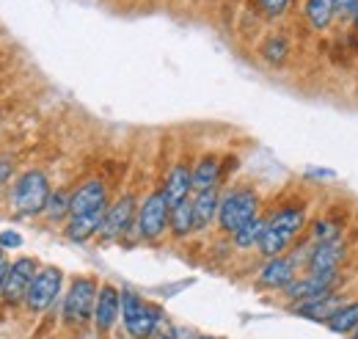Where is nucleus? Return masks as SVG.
<instances>
[{"mask_svg": "<svg viewBox=\"0 0 358 339\" xmlns=\"http://www.w3.org/2000/svg\"><path fill=\"white\" fill-rule=\"evenodd\" d=\"M218 212H221V196H218V191H215V188L201 191V193L196 196V202H193L196 229H207V226H213L215 218H218Z\"/></svg>", "mask_w": 358, "mask_h": 339, "instance_id": "obj_17", "label": "nucleus"}, {"mask_svg": "<svg viewBox=\"0 0 358 339\" xmlns=\"http://www.w3.org/2000/svg\"><path fill=\"white\" fill-rule=\"evenodd\" d=\"M135 199L133 196H124V199H119L113 207H108L105 212V223H102V237L105 240H116V237H122L130 226H133L135 221Z\"/></svg>", "mask_w": 358, "mask_h": 339, "instance_id": "obj_8", "label": "nucleus"}, {"mask_svg": "<svg viewBox=\"0 0 358 339\" xmlns=\"http://www.w3.org/2000/svg\"><path fill=\"white\" fill-rule=\"evenodd\" d=\"M295 282V262L289 256H273L259 273V287L287 290Z\"/></svg>", "mask_w": 358, "mask_h": 339, "instance_id": "obj_13", "label": "nucleus"}, {"mask_svg": "<svg viewBox=\"0 0 358 339\" xmlns=\"http://www.w3.org/2000/svg\"><path fill=\"white\" fill-rule=\"evenodd\" d=\"M353 20H356V28H358V11H356V17H353Z\"/></svg>", "mask_w": 358, "mask_h": 339, "instance_id": "obj_37", "label": "nucleus"}, {"mask_svg": "<svg viewBox=\"0 0 358 339\" xmlns=\"http://www.w3.org/2000/svg\"><path fill=\"white\" fill-rule=\"evenodd\" d=\"M99 207H108V188L102 179H89L86 185H80L72 193L69 215H83V212L99 210Z\"/></svg>", "mask_w": 358, "mask_h": 339, "instance_id": "obj_11", "label": "nucleus"}, {"mask_svg": "<svg viewBox=\"0 0 358 339\" xmlns=\"http://www.w3.org/2000/svg\"><path fill=\"white\" fill-rule=\"evenodd\" d=\"M265 229H268V221H262L259 215L251 218L243 229L234 232V246H237V249H259V240H262Z\"/></svg>", "mask_w": 358, "mask_h": 339, "instance_id": "obj_23", "label": "nucleus"}, {"mask_svg": "<svg viewBox=\"0 0 358 339\" xmlns=\"http://www.w3.org/2000/svg\"><path fill=\"white\" fill-rule=\"evenodd\" d=\"M358 0H336V17H356Z\"/></svg>", "mask_w": 358, "mask_h": 339, "instance_id": "obj_31", "label": "nucleus"}, {"mask_svg": "<svg viewBox=\"0 0 358 339\" xmlns=\"http://www.w3.org/2000/svg\"><path fill=\"white\" fill-rule=\"evenodd\" d=\"M177 339H199L193 331H187V328H177Z\"/></svg>", "mask_w": 358, "mask_h": 339, "instance_id": "obj_34", "label": "nucleus"}, {"mask_svg": "<svg viewBox=\"0 0 358 339\" xmlns=\"http://www.w3.org/2000/svg\"><path fill=\"white\" fill-rule=\"evenodd\" d=\"M169 229L177 235V237H187L193 229H196V218H193V202L185 199L171 207V218H169Z\"/></svg>", "mask_w": 358, "mask_h": 339, "instance_id": "obj_20", "label": "nucleus"}, {"mask_svg": "<svg viewBox=\"0 0 358 339\" xmlns=\"http://www.w3.org/2000/svg\"><path fill=\"white\" fill-rule=\"evenodd\" d=\"M339 306H345V298L328 293V296L312 298V300H298V303L292 306V312H295L298 317H306V320H322V323H325V320H328Z\"/></svg>", "mask_w": 358, "mask_h": 339, "instance_id": "obj_16", "label": "nucleus"}, {"mask_svg": "<svg viewBox=\"0 0 358 339\" xmlns=\"http://www.w3.org/2000/svg\"><path fill=\"white\" fill-rule=\"evenodd\" d=\"M259 210V196L248 188H237V191H229L226 196H221V212H218V223L221 229L234 235L237 229H243L251 218H257Z\"/></svg>", "mask_w": 358, "mask_h": 339, "instance_id": "obj_1", "label": "nucleus"}, {"mask_svg": "<svg viewBox=\"0 0 358 339\" xmlns=\"http://www.w3.org/2000/svg\"><path fill=\"white\" fill-rule=\"evenodd\" d=\"M199 339H218V337H199Z\"/></svg>", "mask_w": 358, "mask_h": 339, "instance_id": "obj_38", "label": "nucleus"}, {"mask_svg": "<svg viewBox=\"0 0 358 339\" xmlns=\"http://www.w3.org/2000/svg\"><path fill=\"white\" fill-rule=\"evenodd\" d=\"M339 282V273H312L309 279L292 282L287 287V296L292 300H312V298H322L334 290V284Z\"/></svg>", "mask_w": 358, "mask_h": 339, "instance_id": "obj_10", "label": "nucleus"}, {"mask_svg": "<svg viewBox=\"0 0 358 339\" xmlns=\"http://www.w3.org/2000/svg\"><path fill=\"white\" fill-rule=\"evenodd\" d=\"M22 246V235L20 232H11V229H6V232H0V249L6 251V249H20Z\"/></svg>", "mask_w": 358, "mask_h": 339, "instance_id": "obj_29", "label": "nucleus"}, {"mask_svg": "<svg viewBox=\"0 0 358 339\" xmlns=\"http://www.w3.org/2000/svg\"><path fill=\"white\" fill-rule=\"evenodd\" d=\"M309 177H317V179H334V177H336V174H334V171H309Z\"/></svg>", "mask_w": 358, "mask_h": 339, "instance_id": "obj_33", "label": "nucleus"}, {"mask_svg": "<svg viewBox=\"0 0 358 339\" xmlns=\"http://www.w3.org/2000/svg\"><path fill=\"white\" fill-rule=\"evenodd\" d=\"M155 337L157 339H177V328L166 320V317H157V328H155Z\"/></svg>", "mask_w": 358, "mask_h": 339, "instance_id": "obj_30", "label": "nucleus"}, {"mask_svg": "<svg viewBox=\"0 0 358 339\" xmlns=\"http://www.w3.org/2000/svg\"><path fill=\"white\" fill-rule=\"evenodd\" d=\"M72 207V193H66V191H55V193H50V202H47V215L52 218V221H61L66 212Z\"/></svg>", "mask_w": 358, "mask_h": 339, "instance_id": "obj_26", "label": "nucleus"}, {"mask_svg": "<svg viewBox=\"0 0 358 339\" xmlns=\"http://www.w3.org/2000/svg\"><path fill=\"white\" fill-rule=\"evenodd\" d=\"M257 3H259V8H262L268 17H281V14L289 8L292 0H257Z\"/></svg>", "mask_w": 358, "mask_h": 339, "instance_id": "obj_28", "label": "nucleus"}, {"mask_svg": "<svg viewBox=\"0 0 358 339\" xmlns=\"http://www.w3.org/2000/svg\"><path fill=\"white\" fill-rule=\"evenodd\" d=\"M353 339H358V328H356V337H353Z\"/></svg>", "mask_w": 358, "mask_h": 339, "instance_id": "obj_39", "label": "nucleus"}, {"mask_svg": "<svg viewBox=\"0 0 358 339\" xmlns=\"http://www.w3.org/2000/svg\"><path fill=\"white\" fill-rule=\"evenodd\" d=\"M190 191H193V171L187 169L185 163H177L174 169L169 171V177H166L163 196H166V202L174 207L179 202L190 199Z\"/></svg>", "mask_w": 358, "mask_h": 339, "instance_id": "obj_15", "label": "nucleus"}, {"mask_svg": "<svg viewBox=\"0 0 358 339\" xmlns=\"http://www.w3.org/2000/svg\"><path fill=\"white\" fill-rule=\"evenodd\" d=\"M262 55H265L268 64L281 67V64L287 61V55H289V42H287L284 36H270L268 42L262 44Z\"/></svg>", "mask_w": 358, "mask_h": 339, "instance_id": "obj_25", "label": "nucleus"}, {"mask_svg": "<svg viewBox=\"0 0 358 339\" xmlns=\"http://www.w3.org/2000/svg\"><path fill=\"white\" fill-rule=\"evenodd\" d=\"M312 232H314V243H325V240H336L339 237V226L334 221H317Z\"/></svg>", "mask_w": 358, "mask_h": 339, "instance_id": "obj_27", "label": "nucleus"}, {"mask_svg": "<svg viewBox=\"0 0 358 339\" xmlns=\"http://www.w3.org/2000/svg\"><path fill=\"white\" fill-rule=\"evenodd\" d=\"M0 265H3V249H0Z\"/></svg>", "mask_w": 358, "mask_h": 339, "instance_id": "obj_36", "label": "nucleus"}, {"mask_svg": "<svg viewBox=\"0 0 358 339\" xmlns=\"http://www.w3.org/2000/svg\"><path fill=\"white\" fill-rule=\"evenodd\" d=\"M169 218H171V205L166 202L163 191H155L138 210V235L143 240H157L166 229H169Z\"/></svg>", "mask_w": 358, "mask_h": 339, "instance_id": "obj_4", "label": "nucleus"}, {"mask_svg": "<svg viewBox=\"0 0 358 339\" xmlns=\"http://www.w3.org/2000/svg\"><path fill=\"white\" fill-rule=\"evenodd\" d=\"M345 256H348V249H345V243L339 237L336 240H325V243H314L309 270L312 273H339Z\"/></svg>", "mask_w": 358, "mask_h": 339, "instance_id": "obj_9", "label": "nucleus"}, {"mask_svg": "<svg viewBox=\"0 0 358 339\" xmlns=\"http://www.w3.org/2000/svg\"><path fill=\"white\" fill-rule=\"evenodd\" d=\"M61 282H64V273L58 268H45L42 273H36L28 296H25V303L31 312H45L52 306V300L58 298V290H61Z\"/></svg>", "mask_w": 358, "mask_h": 339, "instance_id": "obj_7", "label": "nucleus"}, {"mask_svg": "<svg viewBox=\"0 0 358 339\" xmlns=\"http://www.w3.org/2000/svg\"><path fill=\"white\" fill-rule=\"evenodd\" d=\"M11 171H14V163H11L8 158H0V185L11 177Z\"/></svg>", "mask_w": 358, "mask_h": 339, "instance_id": "obj_32", "label": "nucleus"}, {"mask_svg": "<svg viewBox=\"0 0 358 339\" xmlns=\"http://www.w3.org/2000/svg\"><path fill=\"white\" fill-rule=\"evenodd\" d=\"M11 202L17 212L22 215H39L47 210V202H50V182L42 171H28L17 179L14 185V193H11Z\"/></svg>", "mask_w": 358, "mask_h": 339, "instance_id": "obj_2", "label": "nucleus"}, {"mask_svg": "<svg viewBox=\"0 0 358 339\" xmlns=\"http://www.w3.org/2000/svg\"><path fill=\"white\" fill-rule=\"evenodd\" d=\"M334 17H336V0H309L306 3V20L317 31H325Z\"/></svg>", "mask_w": 358, "mask_h": 339, "instance_id": "obj_22", "label": "nucleus"}, {"mask_svg": "<svg viewBox=\"0 0 358 339\" xmlns=\"http://www.w3.org/2000/svg\"><path fill=\"white\" fill-rule=\"evenodd\" d=\"M6 270H8V265L3 262V265H0V296H3V279H6Z\"/></svg>", "mask_w": 358, "mask_h": 339, "instance_id": "obj_35", "label": "nucleus"}, {"mask_svg": "<svg viewBox=\"0 0 358 339\" xmlns=\"http://www.w3.org/2000/svg\"><path fill=\"white\" fill-rule=\"evenodd\" d=\"M94 306H96V282L89 276L75 279L66 293V300H64V317L69 323L80 326L89 317H94Z\"/></svg>", "mask_w": 358, "mask_h": 339, "instance_id": "obj_5", "label": "nucleus"}, {"mask_svg": "<svg viewBox=\"0 0 358 339\" xmlns=\"http://www.w3.org/2000/svg\"><path fill=\"white\" fill-rule=\"evenodd\" d=\"M122 317H124V326H127L130 337L149 339V337H155L160 312H157L155 306H146L143 298L135 296L133 290H124V293H122Z\"/></svg>", "mask_w": 358, "mask_h": 339, "instance_id": "obj_3", "label": "nucleus"}, {"mask_svg": "<svg viewBox=\"0 0 358 339\" xmlns=\"http://www.w3.org/2000/svg\"><path fill=\"white\" fill-rule=\"evenodd\" d=\"M292 240H295L292 235H287V232H281V229L268 226V229H265V235H262V240H259V251H262V256H268V259L281 256L287 249H289V243H292Z\"/></svg>", "mask_w": 358, "mask_h": 339, "instance_id": "obj_24", "label": "nucleus"}, {"mask_svg": "<svg viewBox=\"0 0 358 339\" xmlns=\"http://www.w3.org/2000/svg\"><path fill=\"white\" fill-rule=\"evenodd\" d=\"M325 326L334 331V334H350L358 328V303H345L339 306L328 320Z\"/></svg>", "mask_w": 358, "mask_h": 339, "instance_id": "obj_21", "label": "nucleus"}, {"mask_svg": "<svg viewBox=\"0 0 358 339\" xmlns=\"http://www.w3.org/2000/svg\"><path fill=\"white\" fill-rule=\"evenodd\" d=\"M122 312V293L110 284H105L99 293H96V306H94V323L99 331H110V326L116 323Z\"/></svg>", "mask_w": 358, "mask_h": 339, "instance_id": "obj_12", "label": "nucleus"}, {"mask_svg": "<svg viewBox=\"0 0 358 339\" xmlns=\"http://www.w3.org/2000/svg\"><path fill=\"white\" fill-rule=\"evenodd\" d=\"M221 179H224V174H221V158L204 155V158L199 160V166L193 169V191H196V193L210 191V188H215Z\"/></svg>", "mask_w": 358, "mask_h": 339, "instance_id": "obj_18", "label": "nucleus"}, {"mask_svg": "<svg viewBox=\"0 0 358 339\" xmlns=\"http://www.w3.org/2000/svg\"><path fill=\"white\" fill-rule=\"evenodd\" d=\"M105 212H108V207L83 212V215H72V221L66 223V237H69L72 243H86V240L94 237L96 232H102Z\"/></svg>", "mask_w": 358, "mask_h": 339, "instance_id": "obj_14", "label": "nucleus"}, {"mask_svg": "<svg viewBox=\"0 0 358 339\" xmlns=\"http://www.w3.org/2000/svg\"><path fill=\"white\" fill-rule=\"evenodd\" d=\"M268 226L281 229V232H287V235L295 237V235L306 226V212H303V207H284V210H278L270 218Z\"/></svg>", "mask_w": 358, "mask_h": 339, "instance_id": "obj_19", "label": "nucleus"}, {"mask_svg": "<svg viewBox=\"0 0 358 339\" xmlns=\"http://www.w3.org/2000/svg\"><path fill=\"white\" fill-rule=\"evenodd\" d=\"M34 279H36V262H34L31 256L17 259V262L8 265V270H6V279H3V298H6L8 303H20L22 298L28 296Z\"/></svg>", "mask_w": 358, "mask_h": 339, "instance_id": "obj_6", "label": "nucleus"}]
</instances>
